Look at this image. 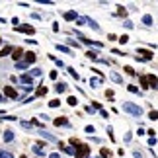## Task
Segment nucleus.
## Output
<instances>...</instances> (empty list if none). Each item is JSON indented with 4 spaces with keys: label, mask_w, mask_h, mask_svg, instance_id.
<instances>
[{
    "label": "nucleus",
    "mask_w": 158,
    "mask_h": 158,
    "mask_svg": "<svg viewBox=\"0 0 158 158\" xmlns=\"http://www.w3.org/2000/svg\"><path fill=\"white\" fill-rule=\"evenodd\" d=\"M123 111H127V113L139 117V115L143 113V109H141V106H135V104H131V102H125V104H123Z\"/></svg>",
    "instance_id": "f257e3e1"
},
{
    "label": "nucleus",
    "mask_w": 158,
    "mask_h": 158,
    "mask_svg": "<svg viewBox=\"0 0 158 158\" xmlns=\"http://www.w3.org/2000/svg\"><path fill=\"white\" fill-rule=\"evenodd\" d=\"M88 154H90V147H88V144L78 143V144H76V150H74V156H76V158H86Z\"/></svg>",
    "instance_id": "f03ea898"
},
{
    "label": "nucleus",
    "mask_w": 158,
    "mask_h": 158,
    "mask_svg": "<svg viewBox=\"0 0 158 158\" xmlns=\"http://www.w3.org/2000/svg\"><path fill=\"white\" fill-rule=\"evenodd\" d=\"M139 55H141L144 60H150V59L154 57V53H152V51H148V49H139Z\"/></svg>",
    "instance_id": "7ed1b4c3"
},
{
    "label": "nucleus",
    "mask_w": 158,
    "mask_h": 158,
    "mask_svg": "<svg viewBox=\"0 0 158 158\" xmlns=\"http://www.w3.org/2000/svg\"><path fill=\"white\" fill-rule=\"evenodd\" d=\"M147 80H148V84H150L148 88H154V90L158 88V78H156L154 74H148V76H147Z\"/></svg>",
    "instance_id": "20e7f679"
},
{
    "label": "nucleus",
    "mask_w": 158,
    "mask_h": 158,
    "mask_svg": "<svg viewBox=\"0 0 158 158\" xmlns=\"http://www.w3.org/2000/svg\"><path fill=\"white\" fill-rule=\"evenodd\" d=\"M4 94L8 96V98H12V100H14V98H18V92H16V90L12 88V86H6V88H4Z\"/></svg>",
    "instance_id": "39448f33"
},
{
    "label": "nucleus",
    "mask_w": 158,
    "mask_h": 158,
    "mask_svg": "<svg viewBox=\"0 0 158 158\" xmlns=\"http://www.w3.org/2000/svg\"><path fill=\"white\" fill-rule=\"evenodd\" d=\"M18 31L27 33V35H33V33H35V29H33L31 26H20V27H18Z\"/></svg>",
    "instance_id": "423d86ee"
},
{
    "label": "nucleus",
    "mask_w": 158,
    "mask_h": 158,
    "mask_svg": "<svg viewBox=\"0 0 158 158\" xmlns=\"http://www.w3.org/2000/svg\"><path fill=\"white\" fill-rule=\"evenodd\" d=\"M35 53H26V64H31V63H35Z\"/></svg>",
    "instance_id": "0eeeda50"
},
{
    "label": "nucleus",
    "mask_w": 158,
    "mask_h": 158,
    "mask_svg": "<svg viewBox=\"0 0 158 158\" xmlns=\"http://www.w3.org/2000/svg\"><path fill=\"white\" fill-rule=\"evenodd\" d=\"M10 53H12V47L6 45V47H2V49H0V57H6V55H10Z\"/></svg>",
    "instance_id": "6e6552de"
},
{
    "label": "nucleus",
    "mask_w": 158,
    "mask_h": 158,
    "mask_svg": "<svg viewBox=\"0 0 158 158\" xmlns=\"http://www.w3.org/2000/svg\"><path fill=\"white\" fill-rule=\"evenodd\" d=\"M64 20H78V18H76V12H66V14H64Z\"/></svg>",
    "instance_id": "1a4fd4ad"
},
{
    "label": "nucleus",
    "mask_w": 158,
    "mask_h": 158,
    "mask_svg": "<svg viewBox=\"0 0 158 158\" xmlns=\"http://www.w3.org/2000/svg\"><path fill=\"white\" fill-rule=\"evenodd\" d=\"M22 82H23V84H29V86H31V82H33V80H31V74H23V76H22Z\"/></svg>",
    "instance_id": "9d476101"
},
{
    "label": "nucleus",
    "mask_w": 158,
    "mask_h": 158,
    "mask_svg": "<svg viewBox=\"0 0 158 158\" xmlns=\"http://www.w3.org/2000/svg\"><path fill=\"white\" fill-rule=\"evenodd\" d=\"M143 23H144V26H152V16H148V14H147V16L143 18Z\"/></svg>",
    "instance_id": "9b49d317"
},
{
    "label": "nucleus",
    "mask_w": 158,
    "mask_h": 158,
    "mask_svg": "<svg viewBox=\"0 0 158 158\" xmlns=\"http://www.w3.org/2000/svg\"><path fill=\"white\" fill-rule=\"evenodd\" d=\"M12 139H14V133H12V131H6V133H4V141H6V143H10Z\"/></svg>",
    "instance_id": "f8f14e48"
},
{
    "label": "nucleus",
    "mask_w": 158,
    "mask_h": 158,
    "mask_svg": "<svg viewBox=\"0 0 158 158\" xmlns=\"http://www.w3.org/2000/svg\"><path fill=\"white\" fill-rule=\"evenodd\" d=\"M55 125H69V121H66L64 117H57L55 119Z\"/></svg>",
    "instance_id": "ddd939ff"
},
{
    "label": "nucleus",
    "mask_w": 158,
    "mask_h": 158,
    "mask_svg": "<svg viewBox=\"0 0 158 158\" xmlns=\"http://www.w3.org/2000/svg\"><path fill=\"white\" fill-rule=\"evenodd\" d=\"M12 51H14V55H12V57H14L16 60L22 57V49H20V47H16V49H12Z\"/></svg>",
    "instance_id": "4468645a"
},
{
    "label": "nucleus",
    "mask_w": 158,
    "mask_h": 158,
    "mask_svg": "<svg viewBox=\"0 0 158 158\" xmlns=\"http://www.w3.org/2000/svg\"><path fill=\"white\" fill-rule=\"evenodd\" d=\"M60 148H64L66 154H74V147H63V144H60Z\"/></svg>",
    "instance_id": "2eb2a0df"
},
{
    "label": "nucleus",
    "mask_w": 158,
    "mask_h": 158,
    "mask_svg": "<svg viewBox=\"0 0 158 158\" xmlns=\"http://www.w3.org/2000/svg\"><path fill=\"white\" fill-rule=\"evenodd\" d=\"M64 90H66V84H63V82H60V84H57V92H59V94H63Z\"/></svg>",
    "instance_id": "dca6fc26"
},
{
    "label": "nucleus",
    "mask_w": 158,
    "mask_h": 158,
    "mask_svg": "<svg viewBox=\"0 0 158 158\" xmlns=\"http://www.w3.org/2000/svg\"><path fill=\"white\" fill-rule=\"evenodd\" d=\"M86 22H88V26H92L94 29H100V26H98V23H96L94 20H90V18H86Z\"/></svg>",
    "instance_id": "f3484780"
},
{
    "label": "nucleus",
    "mask_w": 158,
    "mask_h": 158,
    "mask_svg": "<svg viewBox=\"0 0 158 158\" xmlns=\"http://www.w3.org/2000/svg\"><path fill=\"white\" fill-rule=\"evenodd\" d=\"M148 117L156 121V119H158V111H156V109H152V111H150V113H148Z\"/></svg>",
    "instance_id": "a211bd4d"
},
{
    "label": "nucleus",
    "mask_w": 158,
    "mask_h": 158,
    "mask_svg": "<svg viewBox=\"0 0 158 158\" xmlns=\"http://www.w3.org/2000/svg\"><path fill=\"white\" fill-rule=\"evenodd\" d=\"M45 94H47V88H45V86L37 88V96H45Z\"/></svg>",
    "instance_id": "6ab92c4d"
},
{
    "label": "nucleus",
    "mask_w": 158,
    "mask_h": 158,
    "mask_svg": "<svg viewBox=\"0 0 158 158\" xmlns=\"http://www.w3.org/2000/svg\"><path fill=\"white\" fill-rule=\"evenodd\" d=\"M33 152L35 154H43V148H41L39 144H35V147H33Z\"/></svg>",
    "instance_id": "aec40b11"
},
{
    "label": "nucleus",
    "mask_w": 158,
    "mask_h": 158,
    "mask_svg": "<svg viewBox=\"0 0 158 158\" xmlns=\"http://www.w3.org/2000/svg\"><path fill=\"white\" fill-rule=\"evenodd\" d=\"M57 49H59V51H63V53H69V51H70L69 47H64V45H60V43L57 45Z\"/></svg>",
    "instance_id": "412c9836"
},
{
    "label": "nucleus",
    "mask_w": 158,
    "mask_h": 158,
    "mask_svg": "<svg viewBox=\"0 0 158 158\" xmlns=\"http://www.w3.org/2000/svg\"><path fill=\"white\" fill-rule=\"evenodd\" d=\"M141 84H143V88H148V80H147V76H141Z\"/></svg>",
    "instance_id": "4be33fe9"
},
{
    "label": "nucleus",
    "mask_w": 158,
    "mask_h": 158,
    "mask_svg": "<svg viewBox=\"0 0 158 158\" xmlns=\"http://www.w3.org/2000/svg\"><path fill=\"white\" fill-rule=\"evenodd\" d=\"M86 55H88V57H90V59H98V53H96V51H88Z\"/></svg>",
    "instance_id": "5701e85b"
},
{
    "label": "nucleus",
    "mask_w": 158,
    "mask_h": 158,
    "mask_svg": "<svg viewBox=\"0 0 158 158\" xmlns=\"http://www.w3.org/2000/svg\"><path fill=\"white\" fill-rule=\"evenodd\" d=\"M59 104H60L59 100H51V102H49V106H51V107H59Z\"/></svg>",
    "instance_id": "b1692460"
},
{
    "label": "nucleus",
    "mask_w": 158,
    "mask_h": 158,
    "mask_svg": "<svg viewBox=\"0 0 158 158\" xmlns=\"http://www.w3.org/2000/svg\"><path fill=\"white\" fill-rule=\"evenodd\" d=\"M0 158H14V156H12L10 152H6V150H4V152H0Z\"/></svg>",
    "instance_id": "393cba45"
},
{
    "label": "nucleus",
    "mask_w": 158,
    "mask_h": 158,
    "mask_svg": "<svg viewBox=\"0 0 158 158\" xmlns=\"http://www.w3.org/2000/svg\"><path fill=\"white\" fill-rule=\"evenodd\" d=\"M90 84L96 88V86H100V80H98V78H92V80H90Z\"/></svg>",
    "instance_id": "a878e982"
},
{
    "label": "nucleus",
    "mask_w": 158,
    "mask_h": 158,
    "mask_svg": "<svg viewBox=\"0 0 158 158\" xmlns=\"http://www.w3.org/2000/svg\"><path fill=\"white\" fill-rule=\"evenodd\" d=\"M49 78H51V80H57V70H51L49 72Z\"/></svg>",
    "instance_id": "bb28decb"
},
{
    "label": "nucleus",
    "mask_w": 158,
    "mask_h": 158,
    "mask_svg": "<svg viewBox=\"0 0 158 158\" xmlns=\"http://www.w3.org/2000/svg\"><path fill=\"white\" fill-rule=\"evenodd\" d=\"M66 102H69V104H70V106H76V98H74V96H70V98H69V100H66Z\"/></svg>",
    "instance_id": "cd10ccee"
},
{
    "label": "nucleus",
    "mask_w": 158,
    "mask_h": 158,
    "mask_svg": "<svg viewBox=\"0 0 158 158\" xmlns=\"http://www.w3.org/2000/svg\"><path fill=\"white\" fill-rule=\"evenodd\" d=\"M111 78H113L115 82H121V76H119V74H115V72H111Z\"/></svg>",
    "instance_id": "c85d7f7f"
},
{
    "label": "nucleus",
    "mask_w": 158,
    "mask_h": 158,
    "mask_svg": "<svg viewBox=\"0 0 158 158\" xmlns=\"http://www.w3.org/2000/svg\"><path fill=\"white\" fill-rule=\"evenodd\" d=\"M129 88V92H133V94H139V88L137 86H127Z\"/></svg>",
    "instance_id": "c756f323"
},
{
    "label": "nucleus",
    "mask_w": 158,
    "mask_h": 158,
    "mask_svg": "<svg viewBox=\"0 0 158 158\" xmlns=\"http://www.w3.org/2000/svg\"><path fill=\"white\" fill-rule=\"evenodd\" d=\"M102 156H107V158H109V156H111V152H109L107 148H102Z\"/></svg>",
    "instance_id": "7c9ffc66"
},
{
    "label": "nucleus",
    "mask_w": 158,
    "mask_h": 158,
    "mask_svg": "<svg viewBox=\"0 0 158 158\" xmlns=\"http://www.w3.org/2000/svg\"><path fill=\"white\" fill-rule=\"evenodd\" d=\"M31 74H33V76H41V70H39V69H33Z\"/></svg>",
    "instance_id": "2f4dec72"
},
{
    "label": "nucleus",
    "mask_w": 158,
    "mask_h": 158,
    "mask_svg": "<svg viewBox=\"0 0 158 158\" xmlns=\"http://www.w3.org/2000/svg\"><path fill=\"white\" fill-rule=\"evenodd\" d=\"M125 72H127V74H135V70H133L131 66H125Z\"/></svg>",
    "instance_id": "473e14b6"
},
{
    "label": "nucleus",
    "mask_w": 158,
    "mask_h": 158,
    "mask_svg": "<svg viewBox=\"0 0 158 158\" xmlns=\"http://www.w3.org/2000/svg\"><path fill=\"white\" fill-rule=\"evenodd\" d=\"M119 41H121V43H127V41H129V37H127V35H121Z\"/></svg>",
    "instance_id": "72a5a7b5"
},
{
    "label": "nucleus",
    "mask_w": 158,
    "mask_h": 158,
    "mask_svg": "<svg viewBox=\"0 0 158 158\" xmlns=\"http://www.w3.org/2000/svg\"><path fill=\"white\" fill-rule=\"evenodd\" d=\"M119 16H127V12H125L123 6H119Z\"/></svg>",
    "instance_id": "f704fd0d"
},
{
    "label": "nucleus",
    "mask_w": 158,
    "mask_h": 158,
    "mask_svg": "<svg viewBox=\"0 0 158 158\" xmlns=\"http://www.w3.org/2000/svg\"><path fill=\"white\" fill-rule=\"evenodd\" d=\"M86 133H90V135H92V133H94V127H92V125H88V127H86Z\"/></svg>",
    "instance_id": "c9c22d12"
},
{
    "label": "nucleus",
    "mask_w": 158,
    "mask_h": 158,
    "mask_svg": "<svg viewBox=\"0 0 158 158\" xmlns=\"http://www.w3.org/2000/svg\"><path fill=\"white\" fill-rule=\"evenodd\" d=\"M69 70H70V74H72V76H74L76 80H78V74H76V70H74V69H69Z\"/></svg>",
    "instance_id": "e433bc0d"
},
{
    "label": "nucleus",
    "mask_w": 158,
    "mask_h": 158,
    "mask_svg": "<svg viewBox=\"0 0 158 158\" xmlns=\"http://www.w3.org/2000/svg\"><path fill=\"white\" fill-rule=\"evenodd\" d=\"M135 158H143V154H141V152L137 150V152H135Z\"/></svg>",
    "instance_id": "4c0bfd02"
},
{
    "label": "nucleus",
    "mask_w": 158,
    "mask_h": 158,
    "mask_svg": "<svg viewBox=\"0 0 158 158\" xmlns=\"http://www.w3.org/2000/svg\"><path fill=\"white\" fill-rule=\"evenodd\" d=\"M49 158H60V156H59V154H57V152H53V154H51V156H49Z\"/></svg>",
    "instance_id": "58836bf2"
},
{
    "label": "nucleus",
    "mask_w": 158,
    "mask_h": 158,
    "mask_svg": "<svg viewBox=\"0 0 158 158\" xmlns=\"http://www.w3.org/2000/svg\"><path fill=\"white\" fill-rule=\"evenodd\" d=\"M2 100H4V98H2V94H0V102H2Z\"/></svg>",
    "instance_id": "ea45409f"
},
{
    "label": "nucleus",
    "mask_w": 158,
    "mask_h": 158,
    "mask_svg": "<svg viewBox=\"0 0 158 158\" xmlns=\"http://www.w3.org/2000/svg\"><path fill=\"white\" fill-rule=\"evenodd\" d=\"M0 45H2V39H0Z\"/></svg>",
    "instance_id": "a19ab883"
},
{
    "label": "nucleus",
    "mask_w": 158,
    "mask_h": 158,
    "mask_svg": "<svg viewBox=\"0 0 158 158\" xmlns=\"http://www.w3.org/2000/svg\"><path fill=\"white\" fill-rule=\"evenodd\" d=\"M22 158H27V156H22Z\"/></svg>",
    "instance_id": "79ce46f5"
},
{
    "label": "nucleus",
    "mask_w": 158,
    "mask_h": 158,
    "mask_svg": "<svg viewBox=\"0 0 158 158\" xmlns=\"http://www.w3.org/2000/svg\"><path fill=\"white\" fill-rule=\"evenodd\" d=\"M0 113H2V109H0Z\"/></svg>",
    "instance_id": "37998d69"
}]
</instances>
